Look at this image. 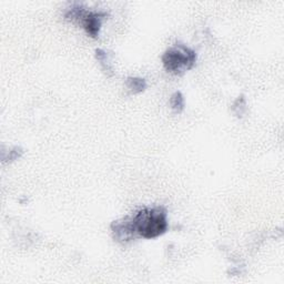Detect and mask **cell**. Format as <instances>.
<instances>
[{"label": "cell", "mask_w": 284, "mask_h": 284, "mask_svg": "<svg viewBox=\"0 0 284 284\" xmlns=\"http://www.w3.org/2000/svg\"><path fill=\"white\" fill-rule=\"evenodd\" d=\"M231 110H232V112L237 118L243 117V114L247 112V101L243 95L237 98V100L234 101V104L231 106Z\"/></svg>", "instance_id": "ba28073f"}, {"label": "cell", "mask_w": 284, "mask_h": 284, "mask_svg": "<svg viewBox=\"0 0 284 284\" xmlns=\"http://www.w3.org/2000/svg\"><path fill=\"white\" fill-rule=\"evenodd\" d=\"M24 149L21 148V146H15L12 150L9 151V154H8V157L7 158H4L3 159V161H9V162H11V161H15V160L17 159H19L22 154H24Z\"/></svg>", "instance_id": "9c48e42d"}, {"label": "cell", "mask_w": 284, "mask_h": 284, "mask_svg": "<svg viewBox=\"0 0 284 284\" xmlns=\"http://www.w3.org/2000/svg\"><path fill=\"white\" fill-rule=\"evenodd\" d=\"M167 215V209L162 206L141 209L133 215L137 235L144 239H154L164 234L168 230Z\"/></svg>", "instance_id": "6da1fadb"}, {"label": "cell", "mask_w": 284, "mask_h": 284, "mask_svg": "<svg viewBox=\"0 0 284 284\" xmlns=\"http://www.w3.org/2000/svg\"><path fill=\"white\" fill-rule=\"evenodd\" d=\"M96 59L100 62V65L104 69L105 73L106 75H113V69L112 66H111V56L109 55L108 51L104 50V49H97L96 50Z\"/></svg>", "instance_id": "5b68a950"}, {"label": "cell", "mask_w": 284, "mask_h": 284, "mask_svg": "<svg viewBox=\"0 0 284 284\" xmlns=\"http://www.w3.org/2000/svg\"><path fill=\"white\" fill-rule=\"evenodd\" d=\"M126 86L130 90L131 93L136 95V93L143 92L146 89V81L143 78L138 77H129L126 80Z\"/></svg>", "instance_id": "8992f818"}, {"label": "cell", "mask_w": 284, "mask_h": 284, "mask_svg": "<svg viewBox=\"0 0 284 284\" xmlns=\"http://www.w3.org/2000/svg\"><path fill=\"white\" fill-rule=\"evenodd\" d=\"M171 109L176 113H181L184 110V97L180 91H176L170 98Z\"/></svg>", "instance_id": "52a82bcc"}, {"label": "cell", "mask_w": 284, "mask_h": 284, "mask_svg": "<svg viewBox=\"0 0 284 284\" xmlns=\"http://www.w3.org/2000/svg\"><path fill=\"white\" fill-rule=\"evenodd\" d=\"M162 64L168 72L182 74L193 68L197 61V53L184 43L177 42L162 55Z\"/></svg>", "instance_id": "7a4b0ae2"}, {"label": "cell", "mask_w": 284, "mask_h": 284, "mask_svg": "<svg viewBox=\"0 0 284 284\" xmlns=\"http://www.w3.org/2000/svg\"><path fill=\"white\" fill-rule=\"evenodd\" d=\"M106 17H108L106 12L89 11L86 8L80 6V4H74L65 13V18L67 20L77 21L79 25L82 26L86 33L91 38L95 39L99 37L102 20Z\"/></svg>", "instance_id": "3957f363"}, {"label": "cell", "mask_w": 284, "mask_h": 284, "mask_svg": "<svg viewBox=\"0 0 284 284\" xmlns=\"http://www.w3.org/2000/svg\"><path fill=\"white\" fill-rule=\"evenodd\" d=\"M111 231L115 241L122 244L129 243L136 238V229L133 224V215H128L122 219L115 220L110 224Z\"/></svg>", "instance_id": "277c9868"}]
</instances>
